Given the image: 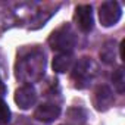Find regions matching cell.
I'll use <instances>...</instances> for the list:
<instances>
[{"label": "cell", "instance_id": "obj_9", "mask_svg": "<svg viewBox=\"0 0 125 125\" xmlns=\"http://www.w3.org/2000/svg\"><path fill=\"white\" fill-rule=\"evenodd\" d=\"M53 71L59 74H65L72 69L74 66V56L72 53H57L53 57Z\"/></svg>", "mask_w": 125, "mask_h": 125}, {"label": "cell", "instance_id": "obj_12", "mask_svg": "<svg viewBox=\"0 0 125 125\" xmlns=\"http://www.w3.org/2000/svg\"><path fill=\"white\" fill-rule=\"evenodd\" d=\"M68 118L75 124H84L87 119V113L83 107H71L68 110Z\"/></svg>", "mask_w": 125, "mask_h": 125}, {"label": "cell", "instance_id": "obj_10", "mask_svg": "<svg viewBox=\"0 0 125 125\" xmlns=\"http://www.w3.org/2000/svg\"><path fill=\"white\" fill-rule=\"evenodd\" d=\"M115 50H116V43L113 40L106 41L102 46V49H100V59L104 62V63H107V65L113 63V62H115V56H116Z\"/></svg>", "mask_w": 125, "mask_h": 125}, {"label": "cell", "instance_id": "obj_8", "mask_svg": "<svg viewBox=\"0 0 125 125\" xmlns=\"http://www.w3.org/2000/svg\"><path fill=\"white\" fill-rule=\"evenodd\" d=\"M59 115H60V107L54 103H41L34 112V118L44 124L53 122L54 119L59 118Z\"/></svg>", "mask_w": 125, "mask_h": 125}, {"label": "cell", "instance_id": "obj_3", "mask_svg": "<svg viewBox=\"0 0 125 125\" xmlns=\"http://www.w3.org/2000/svg\"><path fill=\"white\" fill-rule=\"evenodd\" d=\"M77 44V35L71 25H62L54 30L49 37V46L59 53H72Z\"/></svg>", "mask_w": 125, "mask_h": 125}, {"label": "cell", "instance_id": "obj_1", "mask_svg": "<svg viewBox=\"0 0 125 125\" xmlns=\"http://www.w3.org/2000/svg\"><path fill=\"white\" fill-rule=\"evenodd\" d=\"M46 71V57L44 53L34 49L18 57L16 62V78L22 83L31 85L43 78Z\"/></svg>", "mask_w": 125, "mask_h": 125}, {"label": "cell", "instance_id": "obj_6", "mask_svg": "<svg viewBox=\"0 0 125 125\" xmlns=\"http://www.w3.org/2000/svg\"><path fill=\"white\" fill-rule=\"evenodd\" d=\"M115 99H113V93L107 85H99L94 90L93 94V104L99 112H106L107 109L112 107Z\"/></svg>", "mask_w": 125, "mask_h": 125}, {"label": "cell", "instance_id": "obj_14", "mask_svg": "<svg viewBox=\"0 0 125 125\" xmlns=\"http://www.w3.org/2000/svg\"><path fill=\"white\" fill-rule=\"evenodd\" d=\"M6 91H8V88H6V85H5V83L0 80V100H2V97L6 94Z\"/></svg>", "mask_w": 125, "mask_h": 125}, {"label": "cell", "instance_id": "obj_7", "mask_svg": "<svg viewBox=\"0 0 125 125\" xmlns=\"http://www.w3.org/2000/svg\"><path fill=\"white\" fill-rule=\"evenodd\" d=\"M15 102H16V104L21 109H24V110L30 109L37 102V91H35V88L32 85H30V84H25V85L19 87L15 91Z\"/></svg>", "mask_w": 125, "mask_h": 125}, {"label": "cell", "instance_id": "obj_13", "mask_svg": "<svg viewBox=\"0 0 125 125\" xmlns=\"http://www.w3.org/2000/svg\"><path fill=\"white\" fill-rule=\"evenodd\" d=\"M10 109L6 102L0 100V125H6L10 121Z\"/></svg>", "mask_w": 125, "mask_h": 125}, {"label": "cell", "instance_id": "obj_5", "mask_svg": "<svg viewBox=\"0 0 125 125\" xmlns=\"http://www.w3.org/2000/svg\"><path fill=\"white\" fill-rule=\"evenodd\" d=\"M74 21L77 27L83 32H90L94 27V18H93V8L90 5H80L75 8Z\"/></svg>", "mask_w": 125, "mask_h": 125}, {"label": "cell", "instance_id": "obj_11", "mask_svg": "<svg viewBox=\"0 0 125 125\" xmlns=\"http://www.w3.org/2000/svg\"><path fill=\"white\" fill-rule=\"evenodd\" d=\"M112 83H113L115 90L119 94H124V91H125V72H124V68H118L112 74Z\"/></svg>", "mask_w": 125, "mask_h": 125}, {"label": "cell", "instance_id": "obj_2", "mask_svg": "<svg viewBox=\"0 0 125 125\" xmlns=\"http://www.w3.org/2000/svg\"><path fill=\"white\" fill-rule=\"evenodd\" d=\"M99 66L90 57H81L77 63L72 66V81L74 85L80 90L87 88L97 77Z\"/></svg>", "mask_w": 125, "mask_h": 125}, {"label": "cell", "instance_id": "obj_4", "mask_svg": "<svg viewBox=\"0 0 125 125\" xmlns=\"http://www.w3.org/2000/svg\"><path fill=\"white\" fill-rule=\"evenodd\" d=\"M122 16V8L118 2L109 0L100 5L99 8V19L103 27H113L119 22Z\"/></svg>", "mask_w": 125, "mask_h": 125}]
</instances>
